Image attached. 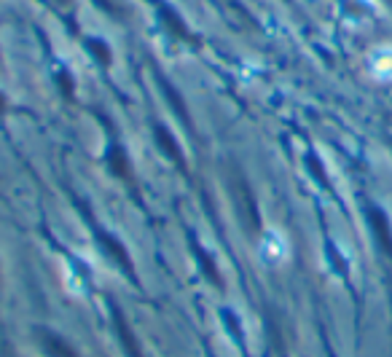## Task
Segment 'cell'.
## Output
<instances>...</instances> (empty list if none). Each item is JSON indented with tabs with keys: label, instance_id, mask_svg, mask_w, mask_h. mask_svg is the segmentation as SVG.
I'll return each instance as SVG.
<instances>
[{
	"label": "cell",
	"instance_id": "obj_2",
	"mask_svg": "<svg viewBox=\"0 0 392 357\" xmlns=\"http://www.w3.org/2000/svg\"><path fill=\"white\" fill-rule=\"evenodd\" d=\"M38 338H40L43 352L49 357H78L75 355V349L67 344L65 338L57 336V333H51V330H38Z\"/></svg>",
	"mask_w": 392,
	"mask_h": 357
},
{
	"label": "cell",
	"instance_id": "obj_4",
	"mask_svg": "<svg viewBox=\"0 0 392 357\" xmlns=\"http://www.w3.org/2000/svg\"><path fill=\"white\" fill-rule=\"evenodd\" d=\"M221 317H223V323H226V328H229V333L236 338V344H239V347H245V338H242V330H239V320L231 315L229 309H223V312H221Z\"/></svg>",
	"mask_w": 392,
	"mask_h": 357
},
{
	"label": "cell",
	"instance_id": "obj_1",
	"mask_svg": "<svg viewBox=\"0 0 392 357\" xmlns=\"http://www.w3.org/2000/svg\"><path fill=\"white\" fill-rule=\"evenodd\" d=\"M113 325H116V333L121 338V347L127 349V357H143V349H140V341L134 336V330L130 328V323L124 320V315L113 306Z\"/></svg>",
	"mask_w": 392,
	"mask_h": 357
},
{
	"label": "cell",
	"instance_id": "obj_3",
	"mask_svg": "<svg viewBox=\"0 0 392 357\" xmlns=\"http://www.w3.org/2000/svg\"><path fill=\"white\" fill-rule=\"evenodd\" d=\"M371 70H373L376 78L390 81L392 78V49H382V51L371 60Z\"/></svg>",
	"mask_w": 392,
	"mask_h": 357
}]
</instances>
